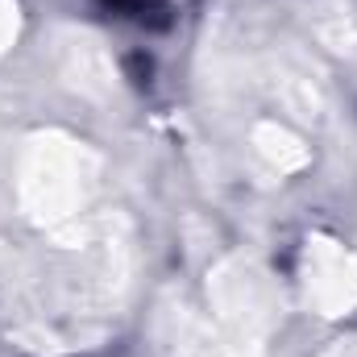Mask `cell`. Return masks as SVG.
I'll use <instances>...</instances> for the list:
<instances>
[{"label":"cell","mask_w":357,"mask_h":357,"mask_svg":"<svg viewBox=\"0 0 357 357\" xmlns=\"http://www.w3.org/2000/svg\"><path fill=\"white\" fill-rule=\"evenodd\" d=\"M121 8H129V13H137V17H146V8H158V0H116Z\"/></svg>","instance_id":"obj_1"}]
</instances>
